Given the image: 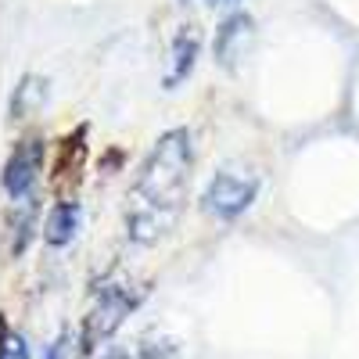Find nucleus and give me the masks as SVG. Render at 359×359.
<instances>
[{
  "mask_svg": "<svg viewBox=\"0 0 359 359\" xmlns=\"http://www.w3.org/2000/svg\"><path fill=\"white\" fill-rule=\"evenodd\" d=\"M194 169V137L184 126L165 130L151 151L137 165V176L130 184L123 226L133 245H155L176 226L180 212L187 205Z\"/></svg>",
  "mask_w": 359,
  "mask_h": 359,
  "instance_id": "nucleus-1",
  "label": "nucleus"
},
{
  "mask_svg": "<svg viewBox=\"0 0 359 359\" xmlns=\"http://www.w3.org/2000/svg\"><path fill=\"white\" fill-rule=\"evenodd\" d=\"M144 284L137 280H115V284H104V291L97 294V302L86 309L83 316V327H79V352L90 355V352H97L118 327L126 323V316L140 306V298H144Z\"/></svg>",
  "mask_w": 359,
  "mask_h": 359,
  "instance_id": "nucleus-2",
  "label": "nucleus"
},
{
  "mask_svg": "<svg viewBox=\"0 0 359 359\" xmlns=\"http://www.w3.org/2000/svg\"><path fill=\"white\" fill-rule=\"evenodd\" d=\"M255 194H259V172H252L248 165H237V162L219 165L201 191V212L230 223L255 205Z\"/></svg>",
  "mask_w": 359,
  "mask_h": 359,
  "instance_id": "nucleus-3",
  "label": "nucleus"
},
{
  "mask_svg": "<svg viewBox=\"0 0 359 359\" xmlns=\"http://www.w3.org/2000/svg\"><path fill=\"white\" fill-rule=\"evenodd\" d=\"M40 169H43V140L40 137H25L15 144V151L8 155V165H4V194L18 205L25 198H33V187L40 180Z\"/></svg>",
  "mask_w": 359,
  "mask_h": 359,
  "instance_id": "nucleus-4",
  "label": "nucleus"
},
{
  "mask_svg": "<svg viewBox=\"0 0 359 359\" xmlns=\"http://www.w3.org/2000/svg\"><path fill=\"white\" fill-rule=\"evenodd\" d=\"M252 29H255V22H252L248 11H233V15H226V18L219 22L216 40H212V54H216V62H219L223 69H233V65L245 57L248 40H252Z\"/></svg>",
  "mask_w": 359,
  "mask_h": 359,
  "instance_id": "nucleus-5",
  "label": "nucleus"
},
{
  "mask_svg": "<svg viewBox=\"0 0 359 359\" xmlns=\"http://www.w3.org/2000/svg\"><path fill=\"white\" fill-rule=\"evenodd\" d=\"M198 50H201V33H198L194 25H184L172 36V43H169V62H165V72H162V86L165 90H176L180 83L194 72Z\"/></svg>",
  "mask_w": 359,
  "mask_h": 359,
  "instance_id": "nucleus-6",
  "label": "nucleus"
},
{
  "mask_svg": "<svg viewBox=\"0 0 359 359\" xmlns=\"http://www.w3.org/2000/svg\"><path fill=\"white\" fill-rule=\"evenodd\" d=\"M79 223H83V205L76 198H65V201H57L47 219H43V241L50 248H65L76 241V233H79Z\"/></svg>",
  "mask_w": 359,
  "mask_h": 359,
  "instance_id": "nucleus-7",
  "label": "nucleus"
},
{
  "mask_svg": "<svg viewBox=\"0 0 359 359\" xmlns=\"http://www.w3.org/2000/svg\"><path fill=\"white\" fill-rule=\"evenodd\" d=\"M176 355V338L169 334H140L133 341H123L108 352H101L97 359H172Z\"/></svg>",
  "mask_w": 359,
  "mask_h": 359,
  "instance_id": "nucleus-8",
  "label": "nucleus"
},
{
  "mask_svg": "<svg viewBox=\"0 0 359 359\" xmlns=\"http://www.w3.org/2000/svg\"><path fill=\"white\" fill-rule=\"evenodd\" d=\"M47 101V79L43 76H22L18 86H15V94H11V118H25V115H33L40 104Z\"/></svg>",
  "mask_w": 359,
  "mask_h": 359,
  "instance_id": "nucleus-9",
  "label": "nucleus"
},
{
  "mask_svg": "<svg viewBox=\"0 0 359 359\" xmlns=\"http://www.w3.org/2000/svg\"><path fill=\"white\" fill-rule=\"evenodd\" d=\"M0 359H29V345L18 331L4 327V348H0Z\"/></svg>",
  "mask_w": 359,
  "mask_h": 359,
  "instance_id": "nucleus-10",
  "label": "nucleus"
},
{
  "mask_svg": "<svg viewBox=\"0 0 359 359\" xmlns=\"http://www.w3.org/2000/svg\"><path fill=\"white\" fill-rule=\"evenodd\" d=\"M47 359H62V341H54V345L47 348Z\"/></svg>",
  "mask_w": 359,
  "mask_h": 359,
  "instance_id": "nucleus-11",
  "label": "nucleus"
},
{
  "mask_svg": "<svg viewBox=\"0 0 359 359\" xmlns=\"http://www.w3.org/2000/svg\"><path fill=\"white\" fill-rule=\"evenodd\" d=\"M212 8H233V4H241V0H208Z\"/></svg>",
  "mask_w": 359,
  "mask_h": 359,
  "instance_id": "nucleus-12",
  "label": "nucleus"
},
{
  "mask_svg": "<svg viewBox=\"0 0 359 359\" xmlns=\"http://www.w3.org/2000/svg\"><path fill=\"white\" fill-rule=\"evenodd\" d=\"M180 4H194V0H180Z\"/></svg>",
  "mask_w": 359,
  "mask_h": 359,
  "instance_id": "nucleus-13",
  "label": "nucleus"
}]
</instances>
